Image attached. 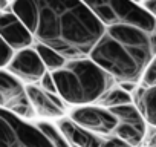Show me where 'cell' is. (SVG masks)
I'll return each instance as SVG.
<instances>
[{
	"instance_id": "obj_1",
	"label": "cell",
	"mask_w": 156,
	"mask_h": 147,
	"mask_svg": "<svg viewBox=\"0 0 156 147\" xmlns=\"http://www.w3.org/2000/svg\"><path fill=\"white\" fill-rule=\"evenodd\" d=\"M43 43L66 58L89 57L106 28L84 0H16L11 6Z\"/></svg>"
},
{
	"instance_id": "obj_2",
	"label": "cell",
	"mask_w": 156,
	"mask_h": 147,
	"mask_svg": "<svg viewBox=\"0 0 156 147\" xmlns=\"http://www.w3.org/2000/svg\"><path fill=\"white\" fill-rule=\"evenodd\" d=\"M104 28L103 37L89 57L112 74L116 83H141L145 69L156 57V29L127 22Z\"/></svg>"
},
{
	"instance_id": "obj_3",
	"label": "cell",
	"mask_w": 156,
	"mask_h": 147,
	"mask_svg": "<svg viewBox=\"0 0 156 147\" xmlns=\"http://www.w3.org/2000/svg\"><path fill=\"white\" fill-rule=\"evenodd\" d=\"M58 95L70 106L98 103L116 83L112 74L90 57L67 58L63 67L52 72Z\"/></svg>"
},
{
	"instance_id": "obj_4",
	"label": "cell",
	"mask_w": 156,
	"mask_h": 147,
	"mask_svg": "<svg viewBox=\"0 0 156 147\" xmlns=\"http://www.w3.org/2000/svg\"><path fill=\"white\" fill-rule=\"evenodd\" d=\"M100 17L104 26L119 22L135 23L148 29H156V19L135 0H84Z\"/></svg>"
},
{
	"instance_id": "obj_5",
	"label": "cell",
	"mask_w": 156,
	"mask_h": 147,
	"mask_svg": "<svg viewBox=\"0 0 156 147\" xmlns=\"http://www.w3.org/2000/svg\"><path fill=\"white\" fill-rule=\"evenodd\" d=\"M0 147H54L46 135L31 121L6 109L0 110Z\"/></svg>"
},
{
	"instance_id": "obj_6",
	"label": "cell",
	"mask_w": 156,
	"mask_h": 147,
	"mask_svg": "<svg viewBox=\"0 0 156 147\" xmlns=\"http://www.w3.org/2000/svg\"><path fill=\"white\" fill-rule=\"evenodd\" d=\"M0 106L26 121L37 118V112L28 97L26 83L6 69H0Z\"/></svg>"
},
{
	"instance_id": "obj_7",
	"label": "cell",
	"mask_w": 156,
	"mask_h": 147,
	"mask_svg": "<svg viewBox=\"0 0 156 147\" xmlns=\"http://www.w3.org/2000/svg\"><path fill=\"white\" fill-rule=\"evenodd\" d=\"M69 117L76 124H80L81 127H84L103 138L113 135V132L119 123L116 115L109 107H104L98 103L75 106L70 110Z\"/></svg>"
},
{
	"instance_id": "obj_8",
	"label": "cell",
	"mask_w": 156,
	"mask_h": 147,
	"mask_svg": "<svg viewBox=\"0 0 156 147\" xmlns=\"http://www.w3.org/2000/svg\"><path fill=\"white\" fill-rule=\"evenodd\" d=\"M6 70L14 74L17 78H20L26 84H38L43 75L48 72V67L44 66L37 49L31 46L17 51Z\"/></svg>"
},
{
	"instance_id": "obj_9",
	"label": "cell",
	"mask_w": 156,
	"mask_h": 147,
	"mask_svg": "<svg viewBox=\"0 0 156 147\" xmlns=\"http://www.w3.org/2000/svg\"><path fill=\"white\" fill-rule=\"evenodd\" d=\"M26 89L31 104L41 120H60L66 115L67 103L58 94L49 92L40 84H26Z\"/></svg>"
},
{
	"instance_id": "obj_10",
	"label": "cell",
	"mask_w": 156,
	"mask_h": 147,
	"mask_svg": "<svg viewBox=\"0 0 156 147\" xmlns=\"http://www.w3.org/2000/svg\"><path fill=\"white\" fill-rule=\"evenodd\" d=\"M0 37L8 41L16 51L31 48L35 45V38L31 29L14 11H3L0 17Z\"/></svg>"
},
{
	"instance_id": "obj_11",
	"label": "cell",
	"mask_w": 156,
	"mask_h": 147,
	"mask_svg": "<svg viewBox=\"0 0 156 147\" xmlns=\"http://www.w3.org/2000/svg\"><path fill=\"white\" fill-rule=\"evenodd\" d=\"M58 127L67 138V141L73 147H101L103 144V136L81 127L76 124L70 117H63L58 120Z\"/></svg>"
},
{
	"instance_id": "obj_12",
	"label": "cell",
	"mask_w": 156,
	"mask_h": 147,
	"mask_svg": "<svg viewBox=\"0 0 156 147\" xmlns=\"http://www.w3.org/2000/svg\"><path fill=\"white\" fill-rule=\"evenodd\" d=\"M136 92L138 95L135 98V103L141 109L147 123L156 129V84L138 88Z\"/></svg>"
},
{
	"instance_id": "obj_13",
	"label": "cell",
	"mask_w": 156,
	"mask_h": 147,
	"mask_svg": "<svg viewBox=\"0 0 156 147\" xmlns=\"http://www.w3.org/2000/svg\"><path fill=\"white\" fill-rule=\"evenodd\" d=\"M34 48H35L37 52L40 54V57H41V60H43V63H44V66L48 67L49 72H54V70L63 67L64 63L67 61V58H66L63 54H60L58 51H55L54 48H51V46H48V45L35 43Z\"/></svg>"
},
{
	"instance_id": "obj_14",
	"label": "cell",
	"mask_w": 156,
	"mask_h": 147,
	"mask_svg": "<svg viewBox=\"0 0 156 147\" xmlns=\"http://www.w3.org/2000/svg\"><path fill=\"white\" fill-rule=\"evenodd\" d=\"M135 103V98L132 97V94H129L127 91H124L118 83L109 89L103 98L98 101V104L104 106V107H116V106H122V104H130Z\"/></svg>"
},
{
	"instance_id": "obj_15",
	"label": "cell",
	"mask_w": 156,
	"mask_h": 147,
	"mask_svg": "<svg viewBox=\"0 0 156 147\" xmlns=\"http://www.w3.org/2000/svg\"><path fill=\"white\" fill-rule=\"evenodd\" d=\"M37 127L46 135V138L54 144V147H73L67 138L64 136V133L61 132V129L58 127V124L51 123V120H41L38 123H35Z\"/></svg>"
},
{
	"instance_id": "obj_16",
	"label": "cell",
	"mask_w": 156,
	"mask_h": 147,
	"mask_svg": "<svg viewBox=\"0 0 156 147\" xmlns=\"http://www.w3.org/2000/svg\"><path fill=\"white\" fill-rule=\"evenodd\" d=\"M113 135L122 138L124 141H127L129 144H132L133 147H141L144 139H145V135L147 132L132 126V124H126V123H118Z\"/></svg>"
},
{
	"instance_id": "obj_17",
	"label": "cell",
	"mask_w": 156,
	"mask_h": 147,
	"mask_svg": "<svg viewBox=\"0 0 156 147\" xmlns=\"http://www.w3.org/2000/svg\"><path fill=\"white\" fill-rule=\"evenodd\" d=\"M16 54H17V51L9 43L2 40V48H0V69H6Z\"/></svg>"
},
{
	"instance_id": "obj_18",
	"label": "cell",
	"mask_w": 156,
	"mask_h": 147,
	"mask_svg": "<svg viewBox=\"0 0 156 147\" xmlns=\"http://www.w3.org/2000/svg\"><path fill=\"white\" fill-rule=\"evenodd\" d=\"M141 84L142 86H154L156 84V57L151 60V63L145 69L144 75L141 78Z\"/></svg>"
},
{
	"instance_id": "obj_19",
	"label": "cell",
	"mask_w": 156,
	"mask_h": 147,
	"mask_svg": "<svg viewBox=\"0 0 156 147\" xmlns=\"http://www.w3.org/2000/svg\"><path fill=\"white\" fill-rule=\"evenodd\" d=\"M41 88H44L46 91H49V92H54V94H58V89H57V83H55V78H54V75H52V72H46L44 75H43V78L40 80V83H38Z\"/></svg>"
},
{
	"instance_id": "obj_20",
	"label": "cell",
	"mask_w": 156,
	"mask_h": 147,
	"mask_svg": "<svg viewBox=\"0 0 156 147\" xmlns=\"http://www.w3.org/2000/svg\"><path fill=\"white\" fill-rule=\"evenodd\" d=\"M101 147H133V145L129 144L127 141H124L122 138L116 136V135H110L103 141Z\"/></svg>"
},
{
	"instance_id": "obj_21",
	"label": "cell",
	"mask_w": 156,
	"mask_h": 147,
	"mask_svg": "<svg viewBox=\"0 0 156 147\" xmlns=\"http://www.w3.org/2000/svg\"><path fill=\"white\" fill-rule=\"evenodd\" d=\"M118 84H119L124 91H127L129 94L136 92V91H138V88H139V83H136V81H119Z\"/></svg>"
},
{
	"instance_id": "obj_22",
	"label": "cell",
	"mask_w": 156,
	"mask_h": 147,
	"mask_svg": "<svg viewBox=\"0 0 156 147\" xmlns=\"http://www.w3.org/2000/svg\"><path fill=\"white\" fill-rule=\"evenodd\" d=\"M142 5H144V8L156 19V0H142Z\"/></svg>"
},
{
	"instance_id": "obj_23",
	"label": "cell",
	"mask_w": 156,
	"mask_h": 147,
	"mask_svg": "<svg viewBox=\"0 0 156 147\" xmlns=\"http://www.w3.org/2000/svg\"><path fill=\"white\" fill-rule=\"evenodd\" d=\"M147 147H156V130L150 135V138L147 141Z\"/></svg>"
},
{
	"instance_id": "obj_24",
	"label": "cell",
	"mask_w": 156,
	"mask_h": 147,
	"mask_svg": "<svg viewBox=\"0 0 156 147\" xmlns=\"http://www.w3.org/2000/svg\"><path fill=\"white\" fill-rule=\"evenodd\" d=\"M9 2H11V3H14V2H16V0H9Z\"/></svg>"
},
{
	"instance_id": "obj_25",
	"label": "cell",
	"mask_w": 156,
	"mask_h": 147,
	"mask_svg": "<svg viewBox=\"0 0 156 147\" xmlns=\"http://www.w3.org/2000/svg\"><path fill=\"white\" fill-rule=\"evenodd\" d=\"M145 147H147V145H145Z\"/></svg>"
}]
</instances>
